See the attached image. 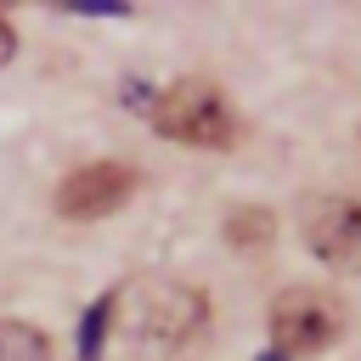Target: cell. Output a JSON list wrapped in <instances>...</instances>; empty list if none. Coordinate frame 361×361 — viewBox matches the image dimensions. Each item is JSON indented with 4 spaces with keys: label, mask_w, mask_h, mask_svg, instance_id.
<instances>
[{
    "label": "cell",
    "mask_w": 361,
    "mask_h": 361,
    "mask_svg": "<svg viewBox=\"0 0 361 361\" xmlns=\"http://www.w3.org/2000/svg\"><path fill=\"white\" fill-rule=\"evenodd\" d=\"M147 107H152L158 135H169V141H180V147L220 152V147L237 141L231 102H226L214 85H203V79H180V85H169V90H158Z\"/></svg>",
    "instance_id": "cell-1"
},
{
    "label": "cell",
    "mask_w": 361,
    "mask_h": 361,
    "mask_svg": "<svg viewBox=\"0 0 361 361\" xmlns=\"http://www.w3.org/2000/svg\"><path fill=\"white\" fill-rule=\"evenodd\" d=\"M338 333H344V305H338L333 293H322V288H288V293H276V305H271L276 355L327 350Z\"/></svg>",
    "instance_id": "cell-2"
},
{
    "label": "cell",
    "mask_w": 361,
    "mask_h": 361,
    "mask_svg": "<svg viewBox=\"0 0 361 361\" xmlns=\"http://www.w3.org/2000/svg\"><path fill=\"white\" fill-rule=\"evenodd\" d=\"M209 327V299L192 288V282H164L147 293L141 305V344L158 350V355H186Z\"/></svg>",
    "instance_id": "cell-3"
},
{
    "label": "cell",
    "mask_w": 361,
    "mask_h": 361,
    "mask_svg": "<svg viewBox=\"0 0 361 361\" xmlns=\"http://www.w3.org/2000/svg\"><path fill=\"white\" fill-rule=\"evenodd\" d=\"M141 186V169L135 164H118V158H96L85 169H73L62 186H56V214L68 220H102L113 209H124Z\"/></svg>",
    "instance_id": "cell-4"
},
{
    "label": "cell",
    "mask_w": 361,
    "mask_h": 361,
    "mask_svg": "<svg viewBox=\"0 0 361 361\" xmlns=\"http://www.w3.org/2000/svg\"><path fill=\"white\" fill-rule=\"evenodd\" d=\"M305 243L322 265L333 271H361V203L355 197H327L305 220Z\"/></svg>",
    "instance_id": "cell-5"
},
{
    "label": "cell",
    "mask_w": 361,
    "mask_h": 361,
    "mask_svg": "<svg viewBox=\"0 0 361 361\" xmlns=\"http://www.w3.org/2000/svg\"><path fill=\"white\" fill-rule=\"evenodd\" d=\"M113 316H118V288H107V293L85 310V322H79V361H102V344H107V333H113Z\"/></svg>",
    "instance_id": "cell-6"
},
{
    "label": "cell",
    "mask_w": 361,
    "mask_h": 361,
    "mask_svg": "<svg viewBox=\"0 0 361 361\" xmlns=\"http://www.w3.org/2000/svg\"><path fill=\"white\" fill-rule=\"evenodd\" d=\"M0 361H51V338H45L34 322L6 316V322H0Z\"/></svg>",
    "instance_id": "cell-7"
},
{
    "label": "cell",
    "mask_w": 361,
    "mask_h": 361,
    "mask_svg": "<svg viewBox=\"0 0 361 361\" xmlns=\"http://www.w3.org/2000/svg\"><path fill=\"white\" fill-rule=\"evenodd\" d=\"M226 237H231L243 254H254V248H265V243L276 237V220H271V209H237V214L226 220Z\"/></svg>",
    "instance_id": "cell-8"
},
{
    "label": "cell",
    "mask_w": 361,
    "mask_h": 361,
    "mask_svg": "<svg viewBox=\"0 0 361 361\" xmlns=\"http://www.w3.org/2000/svg\"><path fill=\"white\" fill-rule=\"evenodd\" d=\"M11 56H17V34H11V23L0 17V68H6Z\"/></svg>",
    "instance_id": "cell-9"
},
{
    "label": "cell",
    "mask_w": 361,
    "mask_h": 361,
    "mask_svg": "<svg viewBox=\"0 0 361 361\" xmlns=\"http://www.w3.org/2000/svg\"><path fill=\"white\" fill-rule=\"evenodd\" d=\"M259 361H288V355H276V350H271V355H259Z\"/></svg>",
    "instance_id": "cell-10"
}]
</instances>
